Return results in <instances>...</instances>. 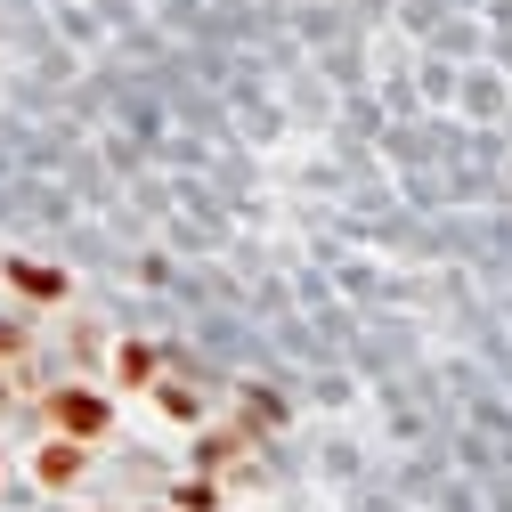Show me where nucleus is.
Segmentation results:
<instances>
[{"label": "nucleus", "mask_w": 512, "mask_h": 512, "mask_svg": "<svg viewBox=\"0 0 512 512\" xmlns=\"http://www.w3.org/2000/svg\"><path fill=\"white\" fill-rule=\"evenodd\" d=\"M49 415L66 423V431H106V399H90V391H57Z\"/></svg>", "instance_id": "nucleus-1"}, {"label": "nucleus", "mask_w": 512, "mask_h": 512, "mask_svg": "<svg viewBox=\"0 0 512 512\" xmlns=\"http://www.w3.org/2000/svg\"><path fill=\"white\" fill-rule=\"evenodd\" d=\"M122 374H131V382H147V374H155V350H139V342H131V350H122Z\"/></svg>", "instance_id": "nucleus-3"}, {"label": "nucleus", "mask_w": 512, "mask_h": 512, "mask_svg": "<svg viewBox=\"0 0 512 512\" xmlns=\"http://www.w3.org/2000/svg\"><path fill=\"white\" fill-rule=\"evenodd\" d=\"M41 480H49V488L82 480V447H66V439H57V447H41Z\"/></svg>", "instance_id": "nucleus-2"}]
</instances>
